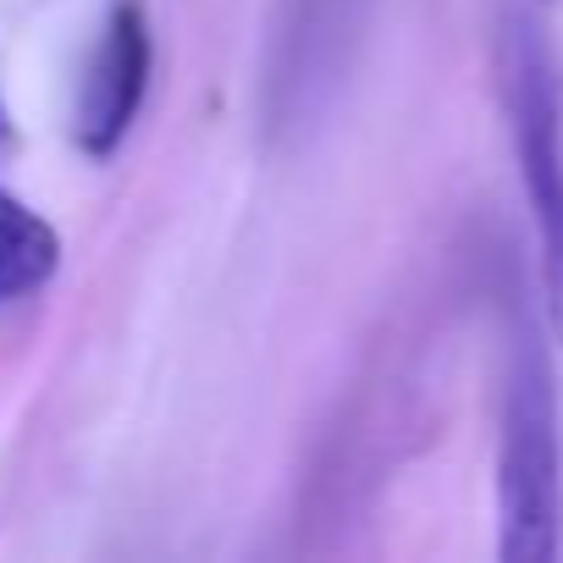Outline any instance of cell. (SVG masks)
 I'll list each match as a JSON object with an SVG mask.
<instances>
[{
	"instance_id": "277c9868",
	"label": "cell",
	"mask_w": 563,
	"mask_h": 563,
	"mask_svg": "<svg viewBox=\"0 0 563 563\" xmlns=\"http://www.w3.org/2000/svg\"><path fill=\"white\" fill-rule=\"evenodd\" d=\"M62 238L45 216H34L12 188H0V305H12L56 276Z\"/></svg>"
},
{
	"instance_id": "5b68a950",
	"label": "cell",
	"mask_w": 563,
	"mask_h": 563,
	"mask_svg": "<svg viewBox=\"0 0 563 563\" xmlns=\"http://www.w3.org/2000/svg\"><path fill=\"white\" fill-rule=\"evenodd\" d=\"M7 133H12V128H7V106H0V139H7Z\"/></svg>"
},
{
	"instance_id": "3957f363",
	"label": "cell",
	"mask_w": 563,
	"mask_h": 563,
	"mask_svg": "<svg viewBox=\"0 0 563 563\" xmlns=\"http://www.w3.org/2000/svg\"><path fill=\"white\" fill-rule=\"evenodd\" d=\"M144 89H150V29L139 7H117L106 45L84 78V100H78V144L95 161L117 155V144L128 139L144 106Z\"/></svg>"
},
{
	"instance_id": "6da1fadb",
	"label": "cell",
	"mask_w": 563,
	"mask_h": 563,
	"mask_svg": "<svg viewBox=\"0 0 563 563\" xmlns=\"http://www.w3.org/2000/svg\"><path fill=\"white\" fill-rule=\"evenodd\" d=\"M525 305L508 332L503 426H497V558L552 563L563 541V409L558 371Z\"/></svg>"
},
{
	"instance_id": "7a4b0ae2",
	"label": "cell",
	"mask_w": 563,
	"mask_h": 563,
	"mask_svg": "<svg viewBox=\"0 0 563 563\" xmlns=\"http://www.w3.org/2000/svg\"><path fill=\"white\" fill-rule=\"evenodd\" d=\"M497 89L536 227L541 321L563 343V73L530 12H508L497 29Z\"/></svg>"
}]
</instances>
